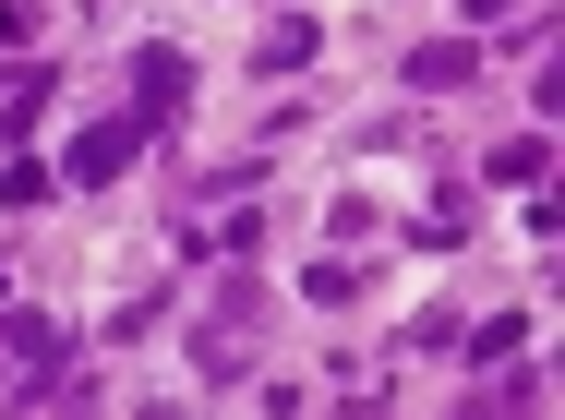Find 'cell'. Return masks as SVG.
Instances as JSON below:
<instances>
[{
  "instance_id": "277c9868",
  "label": "cell",
  "mask_w": 565,
  "mask_h": 420,
  "mask_svg": "<svg viewBox=\"0 0 565 420\" xmlns=\"http://www.w3.org/2000/svg\"><path fill=\"white\" fill-rule=\"evenodd\" d=\"M313 49H326V24H313V12H301V24H265V49H253V73H301Z\"/></svg>"
},
{
  "instance_id": "7c38bea8",
  "label": "cell",
  "mask_w": 565,
  "mask_h": 420,
  "mask_svg": "<svg viewBox=\"0 0 565 420\" xmlns=\"http://www.w3.org/2000/svg\"><path fill=\"white\" fill-rule=\"evenodd\" d=\"M457 12H469V24H505V12H530V0H457Z\"/></svg>"
},
{
  "instance_id": "9c48e42d",
  "label": "cell",
  "mask_w": 565,
  "mask_h": 420,
  "mask_svg": "<svg viewBox=\"0 0 565 420\" xmlns=\"http://www.w3.org/2000/svg\"><path fill=\"white\" fill-rule=\"evenodd\" d=\"M349 289H361V265H338V252H326V265H301V301H326V313H338Z\"/></svg>"
},
{
  "instance_id": "8fae6325",
  "label": "cell",
  "mask_w": 565,
  "mask_h": 420,
  "mask_svg": "<svg viewBox=\"0 0 565 420\" xmlns=\"http://www.w3.org/2000/svg\"><path fill=\"white\" fill-rule=\"evenodd\" d=\"M36 24H49L36 0H0V49H12V36H36Z\"/></svg>"
},
{
  "instance_id": "8992f818",
  "label": "cell",
  "mask_w": 565,
  "mask_h": 420,
  "mask_svg": "<svg viewBox=\"0 0 565 420\" xmlns=\"http://www.w3.org/2000/svg\"><path fill=\"white\" fill-rule=\"evenodd\" d=\"M0 360H61V324H49V313H12V324H0Z\"/></svg>"
},
{
  "instance_id": "30bf717a",
  "label": "cell",
  "mask_w": 565,
  "mask_h": 420,
  "mask_svg": "<svg viewBox=\"0 0 565 420\" xmlns=\"http://www.w3.org/2000/svg\"><path fill=\"white\" fill-rule=\"evenodd\" d=\"M518 336H530V324H518V313H493V324H469V360H481V373H493V360H505V348H518Z\"/></svg>"
},
{
  "instance_id": "5b68a950",
  "label": "cell",
  "mask_w": 565,
  "mask_h": 420,
  "mask_svg": "<svg viewBox=\"0 0 565 420\" xmlns=\"http://www.w3.org/2000/svg\"><path fill=\"white\" fill-rule=\"evenodd\" d=\"M49 193H61V169H49V157H24V144H12V157H0V205H49Z\"/></svg>"
},
{
  "instance_id": "7a4b0ae2",
  "label": "cell",
  "mask_w": 565,
  "mask_h": 420,
  "mask_svg": "<svg viewBox=\"0 0 565 420\" xmlns=\"http://www.w3.org/2000/svg\"><path fill=\"white\" fill-rule=\"evenodd\" d=\"M132 108H145V120H181V108H193V61H181V49H132Z\"/></svg>"
},
{
  "instance_id": "3957f363",
  "label": "cell",
  "mask_w": 565,
  "mask_h": 420,
  "mask_svg": "<svg viewBox=\"0 0 565 420\" xmlns=\"http://www.w3.org/2000/svg\"><path fill=\"white\" fill-rule=\"evenodd\" d=\"M469 73H481V49H469V36H434V49H409V85H434V97H446V85H469Z\"/></svg>"
},
{
  "instance_id": "6da1fadb",
  "label": "cell",
  "mask_w": 565,
  "mask_h": 420,
  "mask_svg": "<svg viewBox=\"0 0 565 420\" xmlns=\"http://www.w3.org/2000/svg\"><path fill=\"white\" fill-rule=\"evenodd\" d=\"M132 144H145V120H85V132H73V157H61V181L109 193L120 169H132Z\"/></svg>"
},
{
  "instance_id": "52a82bcc",
  "label": "cell",
  "mask_w": 565,
  "mask_h": 420,
  "mask_svg": "<svg viewBox=\"0 0 565 420\" xmlns=\"http://www.w3.org/2000/svg\"><path fill=\"white\" fill-rule=\"evenodd\" d=\"M542 169H554V144H542V132H518V144H505V157H493V181H505V193H530V181H542Z\"/></svg>"
},
{
  "instance_id": "ba28073f",
  "label": "cell",
  "mask_w": 565,
  "mask_h": 420,
  "mask_svg": "<svg viewBox=\"0 0 565 420\" xmlns=\"http://www.w3.org/2000/svg\"><path fill=\"white\" fill-rule=\"evenodd\" d=\"M49 120V73H12V97H0V132H36Z\"/></svg>"
}]
</instances>
